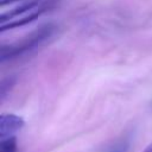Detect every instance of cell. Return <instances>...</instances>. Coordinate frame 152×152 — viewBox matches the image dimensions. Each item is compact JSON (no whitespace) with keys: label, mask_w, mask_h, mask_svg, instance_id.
Returning a JSON list of instances; mask_svg holds the SVG:
<instances>
[{"label":"cell","mask_w":152,"mask_h":152,"mask_svg":"<svg viewBox=\"0 0 152 152\" xmlns=\"http://www.w3.org/2000/svg\"><path fill=\"white\" fill-rule=\"evenodd\" d=\"M142 152H152V142H150V144L146 146V148H145Z\"/></svg>","instance_id":"ba28073f"},{"label":"cell","mask_w":152,"mask_h":152,"mask_svg":"<svg viewBox=\"0 0 152 152\" xmlns=\"http://www.w3.org/2000/svg\"><path fill=\"white\" fill-rule=\"evenodd\" d=\"M48 10H49V5H44V6H40V7H39L38 10H36V11H31V13L27 14V15H24V17H21V18H19V19L8 21L7 24H1L0 32H5V31H7V30L18 28V27L28 25V24H31L32 21H34L36 19H38V18H39L43 13H45Z\"/></svg>","instance_id":"3957f363"},{"label":"cell","mask_w":152,"mask_h":152,"mask_svg":"<svg viewBox=\"0 0 152 152\" xmlns=\"http://www.w3.org/2000/svg\"><path fill=\"white\" fill-rule=\"evenodd\" d=\"M24 125L25 121L21 116L15 114H2L0 116V138L5 139L13 137V134L20 131Z\"/></svg>","instance_id":"7a4b0ae2"},{"label":"cell","mask_w":152,"mask_h":152,"mask_svg":"<svg viewBox=\"0 0 152 152\" xmlns=\"http://www.w3.org/2000/svg\"><path fill=\"white\" fill-rule=\"evenodd\" d=\"M55 31H56V26L53 24H45V25L40 26L39 28H37L36 31L31 32L26 38H24L19 43H15V44L8 45V46H2L1 52H0L1 62L17 58L38 46H40L50 37H52Z\"/></svg>","instance_id":"6da1fadb"},{"label":"cell","mask_w":152,"mask_h":152,"mask_svg":"<svg viewBox=\"0 0 152 152\" xmlns=\"http://www.w3.org/2000/svg\"><path fill=\"white\" fill-rule=\"evenodd\" d=\"M14 1H18V0H1L0 5H1V6H5V5H7V4H11V2H14Z\"/></svg>","instance_id":"52a82bcc"},{"label":"cell","mask_w":152,"mask_h":152,"mask_svg":"<svg viewBox=\"0 0 152 152\" xmlns=\"http://www.w3.org/2000/svg\"><path fill=\"white\" fill-rule=\"evenodd\" d=\"M131 146V140L128 137H121L115 141L110 142L103 148L102 152H128Z\"/></svg>","instance_id":"5b68a950"},{"label":"cell","mask_w":152,"mask_h":152,"mask_svg":"<svg viewBox=\"0 0 152 152\" xmlns=\"http://www.w3.org/2000/svg\"><path fill=\"white\" fill-rule=\"evenodd\" d=\"M0 152H17V139L14 135L1 139Z\"/></svg>","instance_id":"8992f818"},{"label":"cell","mask_w":152,"mask_h":152,"mask_svg":"<svg viewBox=\"0 0 152 152\" xmlns=\"http://www.w3.org/2000/svg\"><path fill=\"white\" fill-rule=\"evenodd\" d=\"M38 4H39V0H30V1L18 6V7L8 11L7 13H4L1 15V24H5V21H7V20H12V19H14L19 15H23L24 13H26L28 11L34 10L38 6Z\"/></svg>","instance_id":"277c9868"}]
</instances>
